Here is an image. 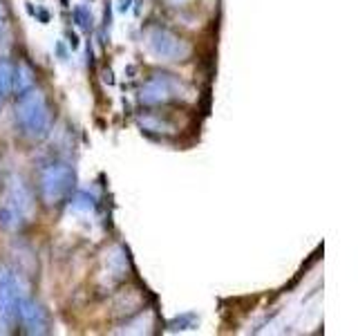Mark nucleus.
I'll list each match as a JSON object with an SVG mask.
<instances>
[{"label": "nucleus", "instance_id": "2eb2a0df", "mask_svg": "<svg viewBox=\"0 0 358 336\" xmlns=\"http://www.w3.org/2000/svg\"><path fill=\"white\" fill-rule=\"evenodd\" d=\"M168 5H173V7H182V5H186V3H190V0H166Z\"/></svg>", "mask_w": 358, "mask_h": 336}, {"label": "nucleus", "instance_id": "7ed1b4c3", "mask_svg": "<svg viewBox=\"0 0 358 336\" xmlns=\"http://www.w3.org/2000/svg\"><path fill=\"white\" fill-rule=\"evenodd\" d=\"M34 213V197L27 184L20 177H14L9 182L5 202L0 204V227L3 229H20L22 224L31 220Z\"/></svg>", "mask_w": 358, "mask_h": 336}, {"label": "nucleus", "instance_id": "20e7f679", "mask_svg": "<svg viewBox=\"0 0 358 336\" xmlns=\"http://www.w3.org/2000/svg\"><path fill=\"white\" fill-rule=\"evenodd\" d=\"M76 182L74 168L67 164H50L41 173V197L48 206H56L70 197Z\"/></svg>", "mask_w": 358, "mask_h": 336}, {"label": "nucleus", "instance_id": "f03ea898", "mask_svg": "<svg viewBox=\"0 0 358 336\" xmlns=\"http://www.w3.org/2000/svg\"><path fill=\"white\" fill-rule=\"evenodd\" d=\"M143 43L152 59L166 61V63L186 61L188 56L193 54V45H190L186 38H182L179 34L166 29V27H159V25H152L145 29Z\"/></svg>", "mask_w": 358, "mask_h": 336}, {"label": "nucleus", "instance_id": "f257e3e1", "mask_svg": "<svg viewBox=\"0 0 358 336\" xmlns=\"http://www.w3.org/2000/svg\"><path fill=\"white\" fill-rule=\"evenodd\" d=\"M16 121L25 137L34 141L48 137L52 128V112L41 90L29 88L20 94L16 104Z\"/></svg>", "mask_w": 358, "mask_h": 336}, {"label": "nucleus", "instance_id": "423d86ee", "mask_svg": "<svg viewBox=\"0 0 358 336\" xmlns=\"http://www.w3.org/2000/svg\"><path fill=\"white\" fill-rule=\"evenodd\" d=\"M20 294L22 291L18 287L16 274H11L9 269H3L0 272V332H7L16 323Z\"/></svg>", "mask_w": 358, "mask_h": 336}, {"label": "nucleus", "instance_id": "6e6552de", "mask_svg": "<svg viewBox=\"0 0 358 336\" xmlns=\"http://www.w3.org/2000/svg\"><path fill=\"white\" fill-rule=\"evenodd\" d=\"M106 255H108L106 265H108V272H110V274H106L110 278L108 285H117V283H121V280L128 276V258H126V253H123L121 246L110 249Z\"/></svg>", "mask_w": 358, "mask_h": 336}, {"label": "nucleus", "instance_id": "39448f33", "mask_svg": "<svg viewBox=\"0 0 358 336\" xmlns=\"http://www.w3.org/2000/svg\"><path fill=\"white\" fill-rule=\"evenodd\" d=\"M190 88L175 74H152L141 88V101L150 106L171 104V101L188 99Z\"/></svg>", "mask_w": 358, "mask_h": 336}, {"label": "nucleus", "instance_id": "9b49d317", "mask_svg": "<svg viewBox=\"0 0 358 336\" xmlns=\"http://www.w3.org/2000/svg\"><path fill=\"white\" fill-rule=\"evenodd\" d=\"M195 325H197V318L193 316V314H186V316L175 318V321L171 323V330H173V332H177V330H193Z\"/></svg>", "mask_w": 358, "mask_h": 336}, {"label": "nucleus", "instance_id": "f8f14e48", "mask_svg": "<svg viewBox=\"0 0 358 336\" xmlns=\"http://www.w3.org/2000/svg\"><path fill=\"white\" fill-rule=\"evenodd\" d=\"M7 29H9V14H7L5 3L0 0V36H5Z\"/></svg>", "mask_w": 358, "mask_h": 336}, {"label": "nucleus", "instance_id": "9d476101", "mask_svg": "<svg viewBox=\"0 0 358 336\" xmlns=\"http://www.w3.org/2000/svg\"><path fill=\"white\" fill-rule=\"evenodd\" d=\"M14 92V65L0 59V97Z\"/></svg>", "mask_w": 358, "mask_h": 336}, {"label": "nucleus", "instance_id": "0eeeda50", "mask_svg": "<svg viewBox=\"0 0 358 336\" xmlns=\"http://www.w3.org/2000/svg\"><path fill=\"white\" fill-rule=\"evenodd\" d=\"M16 321H20L22 332H27V334H45L48 332V325H50L48 312L43 309L41 302H36L25 294H20V298H18Z\"/></svg>", "mask_w": 358, "mask_h": 336}, {"label": "nucleus", "instance_id": "4468645a", "mask_svg": "<svg viewBox=\"0 0 358 336\" xmlns=\"http://www.w3.org/2000/svg\"><path fill=\"white\" fill-rule=\"evenodd\" d=\"M74 16H76L78 25H81L83 29H87V27H90V18L85 16V11H83V9H76V11H74Z\"/></svg>", "mask_w": 358, "mask_h": 336}, {"label": "nucleus", "instance_id": "dca6fc26", "mask_svg": "<svg viewBox=\"0 0 358 336\" xmlns=\"http://www.w3.org/2000/svg\"><path fill=\"white\" fill-rule=\"evenodd\" d=\"M130 5H132V0H121V3H119V9H121V11H128Z\"/></svg>", "mask_w": 358, "mask_h": 336}, {"label": "nucleus", "instance_id": "1a4fd4ad", "mask_svg": "<svg viewBox=\"0 0 358 336\" xmlns=\"http://www.w3.org/2000/svg\"><path fill=\"white\" fill-rule=\"evenodd\" d=\"M34 88V76L27 65H16L14 67V92L22 94L25 90Z\"/></svg>", "mask_w": 358, "mask_h": 336}, {"label": "nucleus", "instance_id": "ddd939ff", "mask_svg": "<svg viewBox=\"0 0 358 336\" xmlns=\"http://www.w3.org/2000/svg\"><path fill=\"white\" fill-rule=\"evenodd\" d=\"M72 202H74V209H92V197L87 193H76Z\"/></svg>", "mask_w": 358, "mask_h": 336}]
</instances>
